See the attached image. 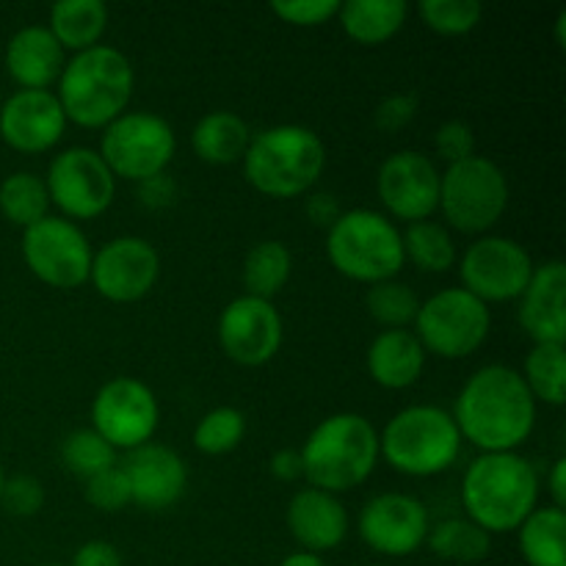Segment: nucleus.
I'll return each mask as SVG.
<instances>
[{
  "instance_id": "c9c22d12",
  "label": "nucleus",
  "mask_w": 566,
  "mask_h": 566,
  "mask_svg": "<svg viewBox=\"0 0 566 566\" xmlns=\"http://www.w3.org/2000/svg\"><path fill=\"white\" fill-rule=\"evenodd\" d=\"M247 437V418L235 407H216L193 429V446L205 457H224Z\"/></svg>"
},
{
  "instance_id": "cd10ccee",
  "label": "nucleus",
  "mask_w": 566,
  "mask_h": 566,
  "mask_svg": "<svg viewBox=\"0 0 566 566\" xmlns=\"http://www.w3.org/2000/svg\"><path fill=\"white\" fill-rule=\"evenodd\" d=\"M520 553L528 566H566V514L564 509H534L517 528Z\"/></svg>"
},
{
  "instance_id": "b1692460",
  "label": "nucleus",
  "mask_w": 566,
  "mask_h": 566,
  "mask_svg": "<svg viewBox=\"0 0 566 566\" xmlns=\"http://www.w3.org/2000/svg\"><path fill=\"white\" fill-rule=\"evenodd\" d=\"M370 379L385 390H407L423 376L426 348L412 329H385L365 354Z\"/></svg>"
},
{
  "instance_id": "a19ab883",
  "label": "nucleus",
  "mask_w": 566,
  "mask_h": 566,
  "mask_svg": "<svg viewBox=\"0 0 566 566\" xmlns=\"http://www.w3.org/2000/svg\"><path fill=\"white\" fill-rule=\"evenodd\" d=\"M434 149L442 160H448V166L459 164L464 158H473L475 155V133L468 122L451 119L446 125L437 127L434 133Z\"/></svg>"
},
{
  "instance_id": "4be33fe9",
  "label": "nucleus",
  "mask_w": 566,
  "mask_h": 566,
  "mask_svg": "<svg viewBox=\"0 0 566 566\" xmlns=\"http://www.w3.org/2000/svg\"><path fill=\"white\" fill-rule=\"evenodd\" d=\"M287 528L304 553L318 556L343 545L348 534V514L337 495L307 486L287 503Z\"/></svg>"
},
{
  "instance_id": "e433bc0d",
  "label": "nucleus",
  "mask_w": 566,
  "mask_h": 566,
  "mask_svg": "<svg viewBox=\"0 0 566 566\" xmlns=\"http://www.w3.org/2000/svg\"><path fill=\"white\" fill-rule=\"evenodd\" d=\"M418 14L431 31L442 36H464L473 31L484 17V6L475 0H423Z\"/></svg>"
},
{
  "instance_id": "7ed1b4c3",
  "label": "nucleus",
  "mask_w": 566,
  "mask_h": 566,
  "mask_svg": "<svg viewBox=\"0 0 566 566\" xmlns=\"http://www.w3.org/2000/svg\"><path fill=\"white\" fill-rule=\"evenodd\" d=\"M298 457L302 479L315 490L337 495L370 479L379 462V434L363 415L337 412L310 431Z\"/></svg>"
},
{
  "instance_id": "2f4dec72",
  "label": "nucleus",
  "mask_w": 566,
  "mask_h": 566,
  "mask_svg": "<svg viewBox=\"0 0 566 566\" xmlns=\"http://www.w3.org/2000/svg\"><path fill=\"white\" fill-rule=\"evenodd\" d=\"M523 381L534 401L547 407H564L566 401V354L558 343H534L525 357Z\"/></svg>"
},
{
  "instance_id": "aec40b11",
  "label": "nucleus",
  "mask_w": 566,
  "mask_h": 566,
  "mask_svg": "<svg viewBox=\"0 0 566 566\" xmlns=\"http://www.w3.org/2000/svg\"><path fill=\"white\" fill-rule=\"evenodd\" d=\"M130 486V503L144 512H166L175 506L188 486V468L171 448L147 442L142 448L127 451L122 464Z\"/></svg>"
},
{
  "instance_id": "5701e85b",
  "label": "nucleus",
  "mask_w": 566,
  "mask_h": 566,
  "mask_svg": "<svg viewBox=\"0 0 566 566\" xmlns=\"http://www.w3.org/2000/svg\"><path fill=\"white\" fill-rule=\"evenodd\" d=\"M64 48L48 25H28L6 44V70L22 88H50L64 70Z\"/></svg>"
},
{
  "instance_id": "a18cd8bd",
  "label": "nucleus",
  "mask_w": 566,
  "mask_h": 566,
  "mask_svg": "<svg viewBox=\"0 0 566 566\" xmlns=\"http://www.w3.org/2000/svg\"><path fill=\"white\" fill-rule=\"evenodd\" d=\"M138 186H142L144 205H149V208H166V205L175 202V197H177L175 182L166 177V171L164 175H155V177H149V180L138 182Z\"/></svg>"
},
{
  "instance_id": "bb28decb",
  "label": "nucleus",
  "mask_w": 566,
  "mask_h": 566,
  "mask_svg": "<svg viewBox=\"0 0 566 566\" xmlns=\"http://www.w3.org/2000/svg\"><path fill=\"white\" fill-rule=\"evenodd\" d=\"M409 6L403 0H348L340 3L337 20L343 31L359 44H385L403 28Z\"/></svg>"
},
{
  "instance_id": "412c9836",
  "label": "nucleus",
  "mask_w": 566,
  "mask_h": 566,
  "mask_svg": "<svg viewBox=\"0 0 566 566\" xmlns=\"http://www.w3.org/2000/svg\"><path fill=\"white\" fill-rule=\"evenodd\" d=\"M520 326L534 343H566V265L551 260L536 265L528 287L520 296Z\"/></svg>"
},
{
  "instance_id": "58836bf2",
  "label": "nucleus",
  "mask_w": 566,
  "mask_h": 566,
  "mask_svg": "<svg viewBox=\"0 0 566 566\" xmlns=\"http://www.w3.org/2000/svg\"><path fill=\"white\" fill-rule=\"evenodd\" d=\"M271 11L287 25L318 28L335 20L337 11H340V0H274Z\"/></svg>"
},
{
  "instance_id": "09e8293b",
  "label": "nucleus",
  "mask_w": 566,
  "mask_h": 566,
  "mask_svg": "<svg viewBox=\"0 0 566 566\" xmlns=\"http://www.w3.org/2000/svg\"><path fill=\"white\" fill-rule=\"evenodd\" d=\"M280 566H326V564H324V558H321V556H313V553L298 551V553H291L287 558H282Z\"/></svg>"
},
{
  "instance_id": "603ef678",
  "label": "nucleus",
  "mask_w": 566,
  "mask_h": 566,
  "mask_svg": "<svg viewBox=\"0 0 566 566\" xmlns=\"http://www.w3.org/2000/svg\"><path fill=\"white\" fill-rule=\"evenodd\" d=\"M44 566H61V564H44Z\"/></svg>"
},
{
  "instance_id": "8fccbe9b",
  "label": "nucleus",
  "mask_w": 566,
  "mask_h": 566,
  "mask_svg": "<svg viewBox=\"0 0 566 566\" xmlns=\"http://www.w3.org/2000/svg\"><path fill=\"white\" fill-rule=\"evenodd\" d=\"M564 25H566V11H562V14H558V20H556V39H558V44H562V48H564Z\"/></svg>"
},
{
  "instance_id": "ddd939ff",
  "label": "nucleus",
  "mask_w": 566,
  "mask_h": 566,
  "mask_svg": "<svg viewBox=\"0 0 566 566\" xmlns=\"http://www.w3.org/2000/svg\"><path fill=\"white\" fill-rule=\"evenodd\" d=\"M160 407L155 392L133 376L105 381L92 401V429L114 451H133L153 442Z\"/></svg>"
},
{
  "instance_id": "49530a36",
  "label": "nucleus",
  "mask_w": 566,
  "mask_h": 566,
  "mask_svg": "<svg viewBox=\"0 0 566 566\" xmlns=\"http://www.w3.org/2000/svg\"><path fill=\"white\" fill-rule=\"evenodd\" d=\"M269 470L276 481H287L291 484V481L302 479V457L293 448H282V451H276L271 457Z\"/></svg>"
},
{
  "instance_id": "2eb2a0df",
  "label": "nucleus",
  "mask_w": 566,
  "mask_h": 566,
  "mask_svg": "<svg viewBox=\"0 0 566 566\" xmlns=\"http://www.w3.org/2000/svg\"><path fill=\"white\" fill-rule=\"evenodd\" d=\"M359 536L370 551L390 558H403L426 545L431 517L423 501L407 492H381L359 512Z\"/></svg>"
},
{
  "instance_id": "c03bdc74",
  "label": "nucleus",
  "mask_w": 566,
  "mask_h": 566,
  "mask_svg": "<svg viewBox=\"0 0 566 566\" xmlns=\"http://www.w3.org/2000/svg\"><path fill=\"white\" fill-rule=\"evenodd\" d=\"M304 213H307V219L313 221L315 227L332 230L335 221L343 216V208L340 202H337V197H332V193H313V197L307 199V205H304Z\"/></svg>"
},
{
  "instance_id": "9d476101",
  "label": "nucleus",
  "mask_w": 566,
  "mask_h": 566,
  "mask_svg": "<svg viewBox=\"0 0 566 566\" xmlns=\"http://www.w3.org/2000/svg\"><path fill=\"white\" fill-rule=\"evenodd\" d=\"M492 315L481 298L464 287H446L420 302L415 318V337L426 354L442 359H464L484 346Z\"/></svg>"
},
{
  "instance_id": "37998d69",
  "label": "nucleus",
  "mask_w": 566,
  "mask_h": 566,
  "mask_svg": "<svg viewBox=\"0 0 566 566\" xmlns=\"http://www.w3.org/2000/svg\"><path fill=\"white\" fill-rule=\"evenodd\" d=\"M70 566H122V553L111 542L92 539L77 547Z\"/></svg>"
},
{
  "instance_id": "c756f323",
  "label": "nucleus",
  "mask_w": 566,
  "mask_h": 566,
  "mask_svg": "<svg viewBox=\"0 0 566 566\" xmlns=\"http://www.w3.org/2000/svg\"><path fill=\"white\" fill-rule=\"evenodd\" d=\"M403 260L426 274H446L457 263V243H453L451 230L440 221H415L401 232Z\"/></svg>"
},
{
  "instance_id": "72a5a7b5",
  "label": "nucleus",
  "mask_w": 566,
  "mask_h": 566,
  "mask_svg": "<svg viewBox=\"0 0 566 566\" xmlns=\"http://www.w3.org/2000/svg\"><path fill=\"white\" fill-rule=\"evenodd\" d=\"M365 307H368L370 318L385 326V329H409V324H415V318H418L420 298L403 282L385 280L368 285Z\"/></svg>"
},
{
  "instance_id": "0eeeda50",
  "label": "nucleus",
  "mask_w": 566,
  "mask_h": 566,
  "mask_svg": "<svg viewBox=\"0 0 566 566\" xmlns=\"http://www.w3.org/2000/svg\"><path fill=\"white\" fill-rule=\"evenodd\" d=\"M326 254L337 274L365 285L396 280L407 263L398 227L385 213L365 208L346 210L326 230Z\"/></svg>"
},
{
  "instance_id": "4c0bfd02",
  "label": "nucleus",
  "mask_w": 566,
  "mask_h": 566,
  "mask_svg": "<svg viewBox=\"0 0 566 566\" xmlns=\"http://www.w3.org/2000/svg\"><path fill=\"white\" fill-rule=\"evenodd\" d=\"M86 501L97 512H122L130 503V486H127V475L122 464H114L105 473L94 475L86 481Z\"/></svg>"
},
{
  "instance_id": "a878e982",
  "label": "nucleus",
  "mask_w": 566,
  "mask_h": 566,
  "mask_svg": "<svg viewBox=\"0 0 566 566\" xmlns=\"http://www.w3.org/2000/svg\"><path fill=\"white\" fill-rule=\"evenodd\" d=\"M108 28V6L103 0H61L50 6L48 31L64 50L83 53L97 48Z\"/></svg>"
},
{
  "instance_id": "4468645a",
  "label": "nucleus",
  "mask_w": 566,
  "mask_h": 566,
  "mask_svg": "<svg viewBox=\"0 0 566 566\" xmlns=\"http://www.w3.org/2000/svg\"><path fill=\"white\" fill-rule=\"evenodd\" d=\"M534 269V260L525 252L523 243L503 235L479 238L459 260L462 287L484 304L514 302L523 296Z\"/></svg>"
},
{
  "instance_id": "de8ad7c7",
  "label": "nucleus",
  "mask_w": 566,
  "mask_h": 566,
  "mask_svg": "<svg viewBox=\"0 0 566 566\" xmlns=\"http://www.w3.org/2000/svg\"><path fill=\"white\" fill-rule=\"evenodd\" d=\"M547 492H551L553 497V506H566V459H556V462H553L551 475H547Z\"/></svg>"
},
{
  "instance_id": "f8f14e48",
  "label": "nucleus",
  "mask_w": 566,
  "mask_h": 566,
  "mask_svg": "<svg viewBox=\"0 0 566 566\" xmlns=\"http://www.w3.org/2000/svg\"><path fill=\"white\" fill-rule=\"evenodd\" d=\"M50 205L70 221H88L111 208L116 193V177L99 158L97 149L70 147L50 160L48 177Z\"/></svg>"
},
{
  "instance_id": "473e14b6",
  "label": "nucleus",
  "mask_w": 566,
  "mask_h": 566,
  "mask_svg": "<svg viewBox=\"0 0 566 566\" xmlns=\"http://www.w3.org/2000/svg\"><path fill=\"white\" fill-rule=\"evenodd\" d=\"M50 210V193L42 177L33 171H14L0 182V213L14 227L28 230L42 221Z\"/></svg>"
},
{
  "instance_id": "ea45409f",
  "label": "nucleus",
  "mask_w": 566,
  "mask_h": 566,
  "mask_svg": "<svg viewBox=\"0 0 566 566\" xmlns=\"http://www.w3.org/2000/svg\"><path fill=\"white\" fill-rule=\"evenodd\" d=\"M0 503L14 517H33L44 506V486L33 475H14V479L3 481Z\"/></svg>"
},
{
  "instance_id": "3c124183",
  "label": "nucleus",
  "mask_w": 566,
  "mask_h": 566,
  "mask_svg": "<svg viewBox=\"0 0 566 566\" xmlns=\"http://www.w3.org/2000/svg\"><path fill=\"white\" fill-rule=\"evenodd\" d=\"M3 481H6V475H3V468H0V492H3Z\"/></svg>"
},
{
  "instance_id": "20e7f679",
  "label": "nucleus",
  "mask_w": 566,
  "mask_h": 566,
  "mask_svg": "<svg viewBox=\"0 0 566 566\" xmlns=\"http://www.w3.org/2000/svg\"><path fill=\"white\" fill-rule=\"evenodd\" d=\"M136 75L122 50L97 44L75 53L59 75V103L66 122L105 127L127 111Z\"/></svg>"
},
{
  "instance_id": "423d86ee",
  "label": "nucleus",
  "mask_w": 566,
  "mask_h": 566,
  "mask_svg": "<svg viewBox=\"0 0 566 566\" xmlns=\"http://www.w3.org/2000/svg\"><path fill=\"white\" fill-rule=\"evenodd\" d=\"M462 451V437L451 412L429 403L401 409L379 434V457L392 470L412 479H429L451 470Z\"/></svg>"
},
{
  "instance_id": "9b49d317",
  "label": "nucleus",
  "mask_w": 566,
  "mask_h": 566,
  "mask_svg": "<svg viewBox=\"0 0 566 566\" xmlns=\"http://www.w3.org/2000/svg\"><path fill=\"white\" fill-rule=\"evenodd\" d=\"M22 258L31 274L44 285L72 291L88 282L92 271V243L75 221L64 216H44L22 230Z\"/></svg>"
},
{
  "instance_id": "f3484780",
  "label": "nucleus",
  "mask_w": 566,
  "mask_h": 566,
  "mask_svg": "<svg viewBox=\"0 0 566 566\" xmlns=\"http://www.w3.org/2000/svg\"><path fill=\"white\" fill-rule=\"evenodd\" d=\"M160 276V258L149 241L122 235L94 252L88 280L108 302L130 304L147 296Z\"/></svg>"
},
{
  "instance_id": "864d4df0",
  "label": "nucleus",
  "mask_w": 566,
  "mask_h": 566,
  "mask_svg": "<svg viewBox=\"0 0 566 566\" xmlns=\"http://www.w3.org/2000/svg\"><path fill=\"white\" fill-rule=\"evenodd\" d=\"M368 566H381V564H368Z\"/></svg>"
},
{
  "instance_id": "1a4fd4ad",
  "label": "nucleus",
  "mask_w": 566,
  "mask_h": 566,
  "mask_svg": "<svg viewBox=\"0 0 566 566\" xmlns=\"http://www.w3.org/2000/svg\"><path fill=\"white\" fill-rule=\"evenodd\" d=\"M177 149L175 130L169 122L149 111H125L103 127L99 158L114 177L144 182L164 175Z\"/></svg>"
},
{
  "instance_id": "f257e3e1",
  "label": "nucleus",
  "mask_w": 566,
  "mask_h": 566,
  "mask_svg": "<svg viewBox=\"0 0 566 566\" xmlns=\"http://www.w3.org/2000/svg\"><path fill=\"white\" fill-rule=\"evenodd\" d=\"M451 418L481 453H514L534 431L536 401L520 370L484 365L462 385Z\"/></svg>"
},
{
  "instance_id": "dca6fc26",
  "label": "nucleus",
  "mask_w": 566,
  "mask_h": 566,
  "mask_svg": "<svg viewBox=\"0 0 566 566\" xmlns=\"http://www.w3.org/2000/svg\"><path fill=\"white\" fill-rule=\"evenodd\" d=\"M376 191L392 219L407 224L426 221L440 205V169L434 160L415 149H401L379 166Z\"/></svg>"
},
{
  "instance_id": "f704fd0d",
  "label": "nucleus",
  "mask_w": 566,
  "mask_h": 566,
  "mask_svg": "<svg viewBox=\"0 0 566 566\" xmlns=\"http://www.w3.org/2000/svg\"><path fill=\"white\" fill-rule=\"evenodd\" d=\"M61 462L77 479L88 481L116 464V451L94 429L70 431L61 442Z\"/></svg>"
},
{
  "instance_id": "c85d7f7f",
  "label": "nucleus",
  "mask_w": 566,
  "mask_h": 566,
  "mask_svg": "<svg viewBox=\"0 0 566 566\" xmlns=\"http://www.w3.org/2000/svg\"><path fill=\"white\" fill-rule=\"evenodd\" d=\"M293 271V254L282 241H260L258 247L249 249L243 260V287L247 296L271 298L282 293Z\"/></svg>"
},
{
  "instance_id": "39448f33",
  "label": "nucleus",
  "mask_w": 566,
  "mask_h": 566,
  "mask_svg": "<svg viewBox=\"0 0 566 566\" xmlns=\"http://www.w3.org/2000/svg\"><path fill=\"white\" fill-rule=\"evenodd\" d=\"M326 166V149L318 133L304 125H276L252 136L243 155L249 186L271 199H293L318 182Z\"/></svg>"
},
{
  "instance_id": "a211bd4d",
  "label": "nucleus",
  "mask_w": 566,
  "mask_h": 566,
  "mask_svg": "<svg viewBox=\"0 0 566 566\" xmlns=\"http://www.w3.org/2000/svg\"><path fill=\"white\" fill-rule=\"evenodd\" d=\"M219 343L227 357L247 368L271 363L282 346L280 310L265 298L238 296L221 310Z\"/></svg>"
},
{
  "instance_id": "f03ea898",
  "label": "nucleus",
  "mask_w": 566,
  "mask_h": 566,
  "mask_svg": "<svg viewBox=\"0 0 566 566\" xmlns=\"http://www.w3.org/2000/svg\"><path fill=\"white\" fill-rule=\"evenodd\" d=\"M462 506L486 534H512L539 509V475L514 453H481L462 479Z\"/></svg>"
},
{
  "instance_id": "393cba45",
  "label": "nucleus",
  "mask_w": 566,
  "mask_h": 566,
  "mask_svg": "<svg viewBox=\"0 0 566 566\" xmlns=\"http://www.w3.org/2000/svg\"><path fill=\"white\" fill-rule=\"evenodd\" d=\"M191 144L193 153L205 164L230 166L235 160H243L249 144H252V130L232 111H210L193 127Z\"/></svg>"
},
{
  "instance_id": "6e6552de",
  "label": "nucleus",
  "mask_w": 566,
  "mask_h": 566,
  "mask_svg": "<svg viewBox=\"0 0 566 566\" xmlns=\"http://www.w3.org/2000/svg\"><path fill=\"white\" fill-rule=\"evenodd\" d=\"M509 180L495 160L473 155L440 175V205L448 224L464 235H481L501 221L509 208Z\"/></svg>"
},
{
  "instance_id": "6ab92c4d",
  "label": "nucleus",
  "mask_w": 566,
  "mask_h": 566,
  "mask_svg": "<svg viewBox=\"0 0 566 566\" xmlns=\"http://www.w3.org/2000/svg\"><path fill=\"white\" fill-rule=\"evenodd\" d=\"M64 130V108L50 88H20L0 108V136L17 153H48L61 142Z\"/></svg>"
},
{
  "instance_id": "7c9ffc66",
  "label": "nucleus",
  "mask_w": 566,
  "mask_h": 566,
  "mask_svg": "<svg viewBox=\"0 0 566 566\" xmlns=\"http://www.w3.org/2000/svg\"><path fill=\"white\" fill-rule=\"evenodd\" d=\"M426 542L437 558L451 564L484 562L492 551V536L468 517L440 520L434 528H429Z\"/></svg>"
},
{
  "instance_id": "79ce46f5",
  "label": "nucleus",
  "mask_w": 566,
  "mask_h": 566,
  "mask_svg": "<svg viewBox=\"0 0 566 566\" xmlns=\"http://www.w3.org/2000/svg\"><path fill=\"white\" fill-rule=\"evenodd\" d=\"M415 114H418V94H390L376 105L374 122L381 133H396L407 127L415 119Z\"/></svg>"
}]
</instances>
